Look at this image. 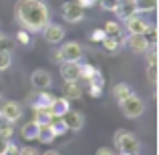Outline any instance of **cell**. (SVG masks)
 <instances>
[{
	"instance_id": "30",
	"label": "cell",
	"mask_w": 159,
	"mask_h": 155,
	"mask_svg": "<svg viewBox=\"0 0 159 155\" xmlns=\"http://www.w3.org/2000/svg\"><path fill=\"white\" fill-rule=\"evenodd\" d=\"M16 40L28 47V44H30V32L24 30V28H22V30H18V32H16Z\"/></svg>"
},
{
	"instance_id": "2",
	"label": "cell",
	"mask_w": 159,
	"mask_h": 155,
	"mask_svg": "<svg viewBox=\"0 0 159 155\" xmlns=\"http://www.w3.org/2000/svg\"><path fill=\"white\" fill-rule=\"evenodd\" d=\"M115 147L119 151H125V153H133V155H139L141 153V141L137 139L133 133L125 131V129H117L115 133Z\"/></svg>"
},
{
	"instance_id": "32",
	"label": "cell",
	"mask_w": 159,
	"mask_h": 155,
	"mask_svg": "<svg viewBox=\"0 0 159 155\" xmlns=\"http://www.w3.org/2000/svg\"><path fill=\"white\" fill-rule=\"evenodd\" d=\"M89 95H91V97H101V95H103V87L89 83Z\"/></svg>"
},
{
	"instance_id": "10",
	"label": "cell",
	"mask_w": 159,
	"mask_h": 155,
	"mask_svg": "<svg viewBox=\"0 0 159 155\" xmlns=\"http://www.w3.org/2000/svg\"><path fill=\"white\" fill-rule=\"evenodd\" d=\"M125 44L129 47L131 52H137V54H143L149 47H151V43L147 40L145 34H129V39H125Z\"/></svg>"
},
{
	"instance_id": "26",
	"label": "cell",
	"mask_w": 159,
	"mask_h": 155,
	"mask_svg": "<svg viewBox=\"0 0 159 155\" xmlns=\"http://www.w3.org/2000/svg\"><path fill=\"white\" fill-rule=\"evenodd\" d=\"M12 48H14V40H12L8 34L0 32V51H4V52H10Z\"/></svg>"
},
{
	"instance_id": "15",
	"label": "cell",
	"mask_w": 159,
	"mask_h": 155,
	"mask_svg": "<svg viewBox=\"0 0 159 155\" xmlns=\"http://www.w3.org/2000/svg\"><path fill=\"white\" fill-rule=\"evenodd\" d=\"M32 115H34V119L32 121H36V123H48V119H51V115H52V111H51V107H47V105H32Z\"/></svg>"
},
{
	"instance_id": "20",
	"label": "cell",
	"mask_w": 159,
	"mask_h": 155,
	"mask_svg": "<svg viewBox=\"0 0 159 155\" xmlns=\"http://www.w3.org/2000/svg\"><path fill=\"white\" fill-rule=\"evenodd\" d=\"M69 107H70V101L66 97H54V101L51 103V111L54 115H62Z\"/></svg>"
},
{
	"instance_id": "34",
	"label": "cell",
	"mask_w": 159,
	"mask_h": 155,
	"mask_svg": "<svg viewBox=\"0 0 159 155\" xmlns=\"http://www.w3.org/2000/svg\"><path fill=\"white\" fill-rule=\"evenodd\" d=\"M105 36H107L105 30H103V28H97V30H93V36H91V40H95V43H101Z\"/></svg>"
},
{
	"instance_id": "17",
	"label": "cell",
	"mask_w": 159,
	"mask_h": 155,
	"mask_svg": "<svg viewBox=\"0 0 159 155\" xmlns=\"http://www.w3.org/2000/svg\"><path fill=\"white\" fill-rule=\"evenodd\" d=\"M81 95H83V89L79 85V81H66L62 97H66L69 101H75V99H81Z\"/></svg>"
},
{
	"instance_id": "29",
	"label": "cell",
	"mask_w": 159,
	"mask_h": 155,
	"mask_svg": "<svg viewBox=\"0 0 159 155\" xmlns=\"http://www.w3.org/2000/svg\"><path fill=\"white\" fill-rule=\"evenodd\" d=\"M95 71L97 69H95L93 65H81V79L83 81H89V79L95 75Z\"/></svg>"
},
{
	"instance_id": "31",
	"label": "cell",
	"mask_w": 159,
	"mask_h": 155,
	"mask_svg": "<svg viewBox=\"0 0 159 155\" xmlns=\"http://www.w3.org/2000/svg\"><path fill=\"white\" fill-rule=\"evenodd\" d=\"M97 4H101V8H105V10H115L117 4H119V0H99Z\"/></svg>"
},
{
	"instance_id": "21",
	"label": "cell",
	"mask_w": 159,
	"mask_h": 155,
	"mask_svg": "<svg viewBox=\"0 0 159 155\" xmlns=\"http://www.w3.org/2000/svg\"><path fill=\"white\" fill-rule=\"evenodd\" d=\"M137 6V12H141V14H147V12H153L157 8V2L159 0H133Z\"/></svg>"
},
{
	"instance_id": "1",
	"label": "cell",
	"mask_w": 159,
	"mask_h": 155,
	"mask_svg": "<svg viewBox=\"0 0 159 155\" xmlns=\"http://www.w3.org/2000/svg\"><path fill=\"white\" fill-rule=\"evenodd\" d=\"M14 18L28 32H40L51 22V10L44 0H18L14 6Z\"/></svg>"
},
{
	"instance_id": "22",
	"label": "cell",
	"mask_w": 159,
	"mask_h": 155,
	"mask_svg": "<svg viewBox=\"0 0 159 155\" xmlns=\"http://www.w3.org/2000/svg\"><path fill=\"white\" fill-rule=\"evenodd\" d=\"M131 93H133V91L129 89V85H125V83H119V85L113 87V99H115L117 103H121L127 95H131Z\"/></svg>"
},
{
	"instance_id": "38",
	"label": "cell",
	"mask_w": 159,
	"mask_h": 155,
	"mask_svg": "<svg viewBox=\"0 0 159 155\" xmlns=\"http://www.w3.org/2000/svg\"><path fill=\"white\" fill-rule=\"evenodd\" d=\"M95 155H115V151L109 149V147H101V149H97V153H95Z\"/></svg>"
},
{
	"instance_id": "8",
	"label": "cell",
	"mask_w": 159,
	"mask_h": 155,
	"mask_svg": "<svg viewBox=\"0 0 159 155\" xmlns=\"http://www.w3.org/2000/svg\"><path fill=\"white\" fill-rule=\"evenodd\" d=\"M40 32H43V39L48 44H61L62 39H65V28L61 24H54V22H48Z\"/></svg>"
},
{
	"instance_id": "14",
	"label": "cell",
	"mask_w": 159,
	"mask_h": 155,
	"mask_svg": "<svg viewBox=\"0 0 159 155\" xmlns=\"http://www.w3.org/2000/svg\"><path fill=\"white\" fill-rule=\"evenodd\" d=\"M103 30H105V34L107 36H111V39H117V40H121V43L125 44V28H123V24L121 22H117V20H109V22L103 26Z\"/></svg>"
},
{
	"instance_id": "7",
	"label": "cell",
	"mask_w": 159,
	"mask_h": 155,
	"mask_svg": "<svg viewBox=\"0 0 159 155\" xmlns=\"http://www.w3.org/2000/svg\"><path fill=\"white\" fill-rule=\"evenodd\" d=\"M62 81H81V61H62L61 62Z\"/></svg>"
},
{
	"instance_id": "37",
	"label": "cell",
	"mask_w": 159,
	"mask_h": 155,
	"mask_svg": "<svg viewBox=\"0 0 159 155\" xmlns=\"http://www.w3.org/2000/svg\"><path fill=\"white\" fill-rule=\"evenodd\" d=\"M99 0H77V4L79 6H83V8H91V6H95Z\"/></svg>"
},
{
	"instance_id": "25",
	"label": "cell",
	"mask_w": 159,
	"mask_h": 155,
	"mask_svg": "<svg viewBox=\"0 0 159 155\" xmlns=\"http://www.w3.org/2000/svg\"><path fill=\"white\" fill-rule=\"evenodd\" d=\"M54 97L57 95H52V93H48V89H40L39 91V97H36V105H47V107H51V103L54 101Z\"/></svg>"
},
{
	"instance_id": "13",
	"label": "cell",
	"mask_w": 159,
	"mask_h": 155,
	"mask_svg": "<svg viewBox=\"0 0 159 155\" xmlns=\"http://www.w3.org/2000/svg\"><path fill=\"white\" fill-rule=\"evenodd\" d=\"M113 12H115L117 20H127L129 16L137 14V6L133 0H119V4H117V8Z\"/></svg>"
},
{
	"instance_id": "28",
	"label": "cell",
	"mask_w": 159,
	"mask_h": 155,
	"mask_svg": "<svg viewBox=\"0 0 159 155\" xmlns=\"http://www.w3.org/2000/svg\"><path fill=\"white\" fill-rule=\"evenodd\" d=\"M147 81L151 85H157V62H149L147 65Z\"/></svg>"
},
{
	"instance_id": "12",
	"label": "cell",
	"mask_w": 159,
	"mask_h": 155,
	"mask_svg": "<svg viewBox=\"0 0 159 155\" xmlns=\"http://www.w3.org/2000/svg\"><path fill=\"white\" fill-rule=\"evenodd\" d=\"M0 113H2L6 119H10L12 123H16V121L22 117L24 109H22V105H20L18 101H4L2 107H0Z\"/></svg>"
},
{
	"instance_id": "33",
	"label": "cell",
	"mask_w": 159,
	"mask_h": 155,
	"mask_svg": "<svg viewBox=\"0 0 159 155\" xmlns=\"http://www.w3.org/2000/svg\"><path fill=\"white\" fill-rule=\"evenodd\" d=\"M18 151H20V147L14 143V141H8V147H6V153L4 155H18Z\"/></svg>"
},
{
	"instance_id": "40",
	"label": "cell",
	"mask_w": 159,
	"mask_h": 155,
	"mask_svg": "<svg viewBox=\"0 0 159 155\" xmlns=\"http://www.w3.org/2000/svg\"><path fill=\"white\" fill-rule=\"evenodd\" d=\"M40 155H62V153L54 151V149H48V151H44V153H40Z\"/></svg>"
},
{
	"instance_id": "41",
	"label": "cell",
	"mask_w": 159,
	"mask_h": 155,
	"mask_svg": "<svg viewBox=\"0 0 159 155\" xmlns=\"http://www.w3.org/2000/svg\"><path fill=\"white\" fill-rule=\"evenodd\" d=\"M119 155H133V153H125V151H119Z\"/></svg>"
},
{
	"instance_id": "3",
	"label": "cell",
	"mask_w": 159,
	"mask_h": 155,
	"mask_svg": "<svg viewBox=\"0 0 159 155\" xmlns=\"http://www.w3.org/2000/svg\"><path fill=\"white\" fill-rule=\"evenodd\" d=\"M119 107H121V113H123L127 119H137V117H141L143 111H145V103L137 93L127 95V97L119 103Z\"/></svg>"
},
{
	"instance_id": "16",
	"label": "cell",
	"mask_w": 159,
	"mask_h": 155,
	"mask_svg": "<svg viewBox=\"0 0 159 155\" xmlns=\"http://www.w3.org/2000/svg\"><path fill=\"white\" fill-rule=\"evenodd\" d=\"M54 139H57V133L51 129V125H48V123H40L39 125V135H36V141L48 145V143H52Z\"/></svg>"
},
{
	"instance_id": "9",
	"label": "cell",
	"mask_w": 159,
	"mask_h": 155,
	"mask_svg": "<svg viewBox=\"0 0 159 155\" xmlns=\"http://www.w3.org/2000/svg\"><path fill=\"white\" fill-rule=\"evenodd\" d=\"M58 52H61V58L62 61H81L83 58V47L79 43H75V40H70V43H65L61 48H58Z\"/></svg>"
},
{
	"instance_id": "27",
	"label": "cell",
	"mask_w": 159,
	"mask_h": 155,
	"mask_svg": "<svg viewBox=\"0 0 159 155\" xmlns=\"http://www.w3.org/2000/svg\"><path fill=\"white\" fill-rule=\"evenodd\" d=\"M10 65H12V54L0 51V73L6 71V69H10Z\"/></svg>"
},
{
	"instance_id": "11",
	"label": "cell",
	"mask_w": 159,
	"mask_h": 155,
	"mask_svg": "<svg viewBox=\"0 0 159 155\" xmlns=\"http://www.w3.org/2000/svg\"><path fill=\"white\" fill-rule=\"evenodd\" d=\"M30 83H32V87L34 89H51V85H52V75L48 73L47 69H36L34 73L30 75Z\"/></svg>"
},
{
	"instance_id": "23",
	"label": "cell",
	"mask_w": 159,
	"mask_h": 155,
	"mask_svg": "<svg viewBox=\"0 0 159 155\" xmlns=\"http://www.w3.org/2000/svg\"><path fill=\"white\" fill-rule=\"evenodd\" d=\"M101 44H103V47H105V48H107V51H109V52H111V54H115V52H119V51H121V48H123V47H125V44H123V43H121V40H117V39H111V36H105V39H103V40H101Z\"/></svg>"
},
{
	"instance_id": "39",
	"label": "cell",
	"mask_w": 159,
	"mask_h": 155,
	"mask_svg": "<svg viewBox=\"0 0 159 155\" xmlns=\"http://www.w3.org/2000/svg\"><path fill=\"white\" fill-rule=\"evenodd\" d=\"M52 61L57 62V65H61V62H62V58H61V52H58V48H57V51H52Z\"/></svg>"
},
{
	"instance_id": "19",
	"label": "cell",
	"mask_w": 159,
	"mask_h": 155,
	"mask_svg": "<svg viewBox=\"0 0 159 155\" xmlns=\"http://www.w3.org/2000/svg\"><path fill=\"white\" fill-rule=\"evenodd\" d=\"M48 125H51V129L54 133H57V137H61L62 133H66V125L65 121H62V115H51V119H48Z\"/></svg>"
},
{
	"instance_id": "24",
	"label": "cell",
	"mask_w": 159,
	"mask_h": 155,
	"mask_svg": "<svg viewBox=\"0 0 159 155\" xmlns=\"http://www.w3.org/2000/svg\"><path fill=\"white\" fill-rule=\"evenodd\" d=\"M12 133H14V123H12L10 119H6V117L0 113V135H6L8 139H10Z\"/></svg>"
},
{
	"instance_id": "36",
	"label": "cell",
	"mask_w": 159,
	"mask_h": 155,
	"mask_svg": "<svg viewBox=\"0 0 159 155\" xmlns=\"http://www.w3.org/2000/svg\"><path fill=\"white\" fill-rule=\"evenodd\" d=\"M8 141H10V139H8L6 135H0V155H4V153H6V147H8Z\"/></svg>"
},
{
	"instance_id": "18",
	"label": "cell",
	"mask_w": 159,
	"mask_h": 155,
	"mask_svg": "<svg viewBox=\"0 0 159 155\" xmlns=\"http://www.w3.org/2000/svg\"><path fill=\"white\" fill-rule=\"evenodd\" d=\"M36 135H39V123L36 121H28L20 127V137L24 141H34Z\"/></svg>"
},
{
	"instance_id": "4",
	"label": "cell",
	"mask_w": 159,
	"mask_h": 155,
	"mask_svg": "<svg viewBox=\"0 0 159 155\" xmlns=\"http://www.w3.org/2000/svg\"><path fill=\"white\" fill-rule=\"evenodd\" d=\"M125 22V32H129V34H145L147 32V28H149V20L145 18L141 12H137V14H133V16H129L127 20H123Z\"/></svg>"
},
{
	"instance_id": "5",
	"label": "cell",
	"mask_w": 159,
	"mask_h": 155,
	"mask_svg": "<svg viewBox=\"0 0 159 155\" xmlns=\"http://www.w3.org/2000/svg\"><path fill=\"white\" fill-rule=\"evenodd\" d=\"M61 14L62 18L66 20V22H81V20H85V8L79 6L77 2H65L61 8Z\"/></svg>"
},
{
	"instance_id": "6",
	"label": "cell",
	"mask_w": 159,
	"mask_h": 155,
	"mask_svg": "<svg viewBox=\"0 0 159 155\" xmlns=\"http://www.w3.org/2000/svg\"><path fill=\"white\" fill-rule=\"evenodd\" d=\"M62 121L66 125V131H81L83 125H85V115L81 111H75V109H66L62 113Z\"/></svg>"
},
{
	"instance_id": "35",
	"label": "cell",
	"mask_w": 159,
	"mask_h": 155,
	"mask_svg": "<svg viewBox=\"0 0 159 155\" xmlns=\"http://www.w3.org/2000/svg\"><path fill=\"white\" fill-rule=\"evenodd\" d=\"M18 155H40V151L39 149H34V147H20V151H18Z\"/></svg>"
}]
</instances>
